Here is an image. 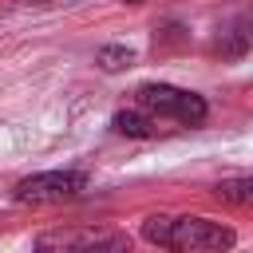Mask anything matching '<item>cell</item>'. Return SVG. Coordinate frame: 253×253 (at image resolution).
I'll return each mask as SVG.
<instances>
[{
	"mask_svg": "<svg viewBox=\"0 0 253 253\" xmlns=\"http://www.w3.org/2000/svg\"><path fill=\"white\" fill-rule=\"evenodd\" d=\"M130 63H134V51H130V47H119V43L99 47V67H103V71H123V67H130Z\"/></svg>",
	"mask_w": 253,
	"mask_h": 253,
	"instance_id": "obj_7",
	"label": "cell"
},
{
	"mask_svg": "<svg viewBox=\"0 0 253 253\" xmlns=\"http://www.w3.org/2000/svg\"><path fill=\"white\" fill-rule=\"evenodd\" d=\"M36 245L40 249H126V237L107 229H59V233H43Z\"/></svg>",
	"mask_w": 253,
	"mask_h": 253,
	"instance_id": "obj_4",
	"label": "cell"
},
{
	"mask_svg": "<svg viewBox=\"0 0 253 253\" xmlns=\"http://www.w3.org/2000/svg\"><path fill=\"white\" fill-rule=\"evenodd\" d=\"M126 4H142V0H126Z\"/></svg>",
	"mask_w": 253,
	"mask_h": 253,
	"instance_id": "obj_8",
	"label": "cell"
},
{
	"mask_svg": "<svg viewBox=\"0 0 253 253\" xmlns=\"http://www.w3.org/2000/svg\"><path fill=\"white\" fill-rule=\"evenodd\" d=\"M111 126H115L119 134H126V138H154V134L162 130L158 119H154L150 111H142V107H138V111H119Z\"/></svg>",
	"mask_w": 253,
	"mask_h": 253,
	"instance_id": "obj_5",
	"label": "cell"
},
{
	"mask_svg": "<svg viewBox=\"0 0 253 253\" xmlns=\"http://www.w3.org/2000/svg\"><path fill=\"white\" fill-rule=\"evenodd\" d=\"M87 174L83 170H43V174H32L24 182H16L12 190V202L20 206H55V202H71L87 190Z\"/></svg>",
	"mask_w": 253,
	"mask_h": 253,
	"instance_id": "obj_3",
	"label": "cell"
},
{
	"mask_svg": "<svg viewBox=\"0 0 253 253\" xmlns=\"http://www.w3.org/2000/svg\"><path fill=\"white\" fill-rule=\"evenodd\" d=\"M213 198L221 206H253V178H229L213 186Z\"/></svg>",
	"mask_w": 253,
	"mask_h": 253,
	"instance_id": "obj_6",
	"label": "cell"
},
{
	"mask_svg": "<svg viewBox=\"0 0 253 253\" xmlns=\"http://www.w3.org/2000/svg\"><path fill=\"white\" fill-rule=\"evenodd\" d=\"M134 103L142 111H150L154 119H174V123H186V126H198L210 115V107L198 91L170 87V83H142L134 91Z\"/></svg>",
	"mask_w": 253,
	"mask_h": 253,
	"instance_id": "obj_2",
	"label": "cell"
},
{
	"mask_svg": "<svg viewBox=\"0 0 253 253\" xmlns=\"http://www.w3.org/2000/svg\"><path fill=\"white\" fill-rule=\"evenodd\" d=\"M142 237L150 245H162V249H178V253H206V249H229L237 241V233L221 221H210V217H166V213H154L142 221Z\"/></svg>",
	"mask_w": 253,
	"mask_h": 253,
	"instance_id": "obj_1",
	"label": "cell"
}]
</instances>
